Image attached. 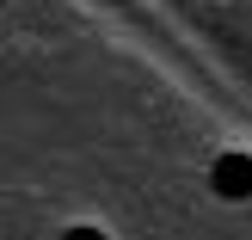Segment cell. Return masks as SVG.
Wrapping results in <instances>:
<instances>
[{
	"label": "cell",
	"instance_id": "2",
	"mask_svg": "<svg viewBox=\"0 0 252 240\" xmlns=\"http://www.w3.org/2000/svg\"><path fill=\"white\" fill-rule=\"evenodd\" d=\"M62 240H105V234H98V228H68Z\"/></svg>",
	"mask_w": 252,
	"mask_h": 240
},
{
	"label": "cell",
	"instance_id": "1",
	"mask_svg": "<svg viewBox=\"0 0 252 240\" xmlns=\"http://www.w3.org/2000/svg\"><path fill=\"white\" fill-rule=\"evenodd\" d=\"M209 185L216 197H252V154H221L209 167Z\"/></svg>",
	"mask_w": 252,
	"mask_h": 240
}]
</instances>
